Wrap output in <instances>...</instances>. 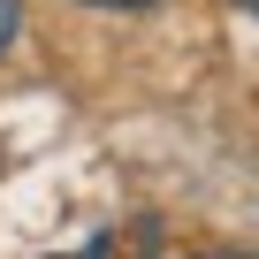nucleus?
Instances as JSON below:
<instances>
[{"label": "nucleus", "mask_w": 259, "mask_h": 259, "mask_svg": "<svg viewBox=\"0 0 259 259\" xmlns=\"http://www.w3.org/2000/svg\"><path fill=\"white\" fill-rule=\"evenodd\" d=\"M23 38V0H0V54H16Z\"/></svg>", "instance_id": "obj_1"}, {"label": "nucleus", "mask_w": 259, "mask_h": 259, "mask_svg": "<svg viewBox=\"0 0 259 259\" xmlns=\"http://www.w3.org/2000/svg\"><path fill=\"white\" fill-rule=\"evenodd\" d=\"M76 8H114V16H138V8H160V0H76Z\"/></svg>", "instance_id": "obj_2"}, {"label": "nucleus", "mask_w": 259, "mask_h": 259, "mask_svg": "<svg viewBox=\"0 0 259 259\" xmlns=\"http://www.w3.org/2000/svg\"><path fill=\"white\" fill-rule=\"evenodd\" d=\"M191 259H259V251H191Z\"/></svg>", "instance_id": "obj_3"}, {"label": "nucleus", "mask_w": 259, "mask_h": 259, "mask_svg": "<svg viewBox=\"0 0 259 259\" xmlns=\"http://www.w3.org/2000/svg\"><path fill=\"white\" fill-rule=\"evenodd\" d=\"M76 259H107V244H92V251H76Z\"/></svg>", "instance_id": "obj_4"}, {"label": "nucleus", "mask_w": 259, "mask_h": 259, "mask_svg": "<svg viewBox=\"0 0 259 259\" xmlns=\"http://www.w3.org/2000/svg\"><path fill=\"white\" fill-rule=\"evenodd\" d=\"M244 8H251V16H259V0H244Z\"/></svg>", "instance_id": "obj_5"}]
</instances>
